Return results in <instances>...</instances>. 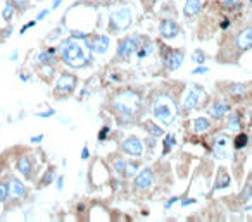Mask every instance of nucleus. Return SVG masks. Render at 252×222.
<instances>
[{
	"label": "nucleus",
	"instance_id": "obj_13",
	"mask_svg": "<svg viewBox=\"0 0 252 222\" xmlns=\"http://www.w3.org/2000/svg\"><path fill=\"white\" fill-rule=\"evenodd\" d=\"M7 189H9V195H11L12 198H23V196L26 195L24 185L19 179H16V177H11V179H9Z\"/></svg>",
	"mask_w": 252,
	"mask_h": 222
},
{
	"label": "nucleus",
	"instance_id": "obj_14",
	"mask_svg": "<svg viewBox=\"0 0 252 222\" xmlns=\"http://www.w3.org/2000/svg\"><path fill=\"white\" fill-rule=\"evenodd\" d=\"M237 47L240 50L252 49V26L245 28V30L237 36Z\"/></svg>",
	"mask_w": 252,
	"mask_h": 222
},
{
	"label": "nucleus",
	"instance_id": "obj_20",
	"mask_svg": "<svg viewBox=\"0 0 252 222\" xmlns=\"http://www.w3.org/2000/svg\"><path fill=\"white\" fill-rule=\"evenodd\" d=\"M38 62L40 64H43V66H50V64H54V60H55V52L54 50H47V52H42V53H38Z\"/></svg>",
	"mask_w": 252,
	"mask_h": 222
},
{
	"label": "nucleus",
	"instance_id": "obj_36",
	"mask_svg": "<svg viewBox=\"0 0 252 222\" xmlns=\"http://www.w3.org/2000/svg\"><path fill=\"white\" fill-rule=\"evenodd\" d=\"M194 60H195V62H200V64H202V62H204V53L202 52H195Z\"/></svg>",
	"mask_w": 252,
	"mask_h": 222
},
{
	"label": "nucleus",
	"instance_id": "obj_6",
	"mask_svg": "<svg viewBox=\"0 0 252 222\" xmlns=\"http://www.w3.org/2000/svg\"><path fill=\"white\" fill-rule=\"evenodd\" d=\"M74 88H76V78L71 74H61L57 79V83H55V91L57 93H64L69 95L73 93Z\"/></svg>",
	"mask_w": 252,
	"mask_h": 222
},
{
	"label": "nucleus",
	"instance_id": "obj_33",
	"mask_svg": "<svg viewBox=\"0 0 252 222\" xmlns=\"http://www.w3.org/2000/svg\"><path fill=\"white\" fill-rule=\"evenodd\" d=\"M54 169H50L49 172L45 174V176H43V181H42V185H50V183H52V179H54Z\"/></svg>",
	"mask_w": 252,
	"mask_h": 222
},
{
	"label": "nucleus",
	"instance_id": "obj_9",
	"mask_svg": "<svg viewBox=\"0 0 252 222\" xmlns=\"http://www.w3.org/2000/svg\"><path fill=\"white\" fill-rule=\"evenodd\" d=\"M152 183H154V172L150 169L140 171V172L137 174V177H135V186H137V189H140V191H147V189L152 186Z\"/></svg>",
	"mask_w": 252,
	"mask_h": 222
},
{
	"label": "nucleus",
	"instance_id": "obj_26",
	"mask_svg": "<svg viewBox=\"0 0 252 222\" xmlns=\"http://www.w3.org/2000/svg\"><path fill=\"white\" fill-rule=\"evenodd\" d=\"M137 171H138V166L137 164H126L125 166V174L123 176H128V177H133L135 174H137Z\"/></svg>",
	"mask_w": 252,
	"mask_h": 222
},
{
	"label": "nucleus",
	"instance_id": "obj_30",
	"mask_svg": "<svg viewBox=\"0 0 252 222\" xmlns=\"http://www.w3.org/2000/svg\"><path fill=\"white\" fill-rule=\"evenodd\" d=\"M152 43H147L145 47H142V50H140V53H138V57H142V59H144V57H147L149 55L150 52H152Z\"/></svg>",
	"mask_w": 252,
	"mask_h": 222
},
{
	"label": "nucleus",
	"instance_id": "obj_39",
	"mask_svg": "<svg viewBox=\"0 0 252 222\" xmlns=\"http://www.w3.org/2000/svg\"><path fill=\"white\" fill-rule=\"evenodd\" d=\"M35 24H36V21H31V23H28L26 26H24L23 30H21V33H26V30H30V28H33Z\"/></svg>",
	"mask_w": 252,
	"mask_h": 222
},
{
	"label": "nucleus",
	"instance_id": "obj_22",
	"mask_svg": "<svg viewBox=\"0 0 252 222\" xmlns=\"http://www.w3.org/2000/svg\"><path fill=\"white\" fill-rule=\"evenodd\" d=\"M230 186V176L225 172V171H219V179L218 183L214 185V189H223V188H228Z\"/></svg>",
	"mask_w": 252,
	"mask_h": 222
},
{
	"label": "nucleus",
	"instance_id": "obj_29",
	"mask_svg": "<svg viewBox=\"0 0 252 222\" xmlns=\"http://www.w3.org/2000/svg\"><path fill=\"white\" fill-rule=\"evenodd\" d=\"M9 196V189H7V185L4 183H0V202H5Z\"/></svg>",
	"mask_w": 252,
	"mask_h": 222
},
{
	"label": "nucleus",
	"instance_id": "obj_1",
	"mask_svg": "<svg viewBox=\"0 0 252 222\" xmlns=\"http://www.w3.org/2000/svg\"><path fill=\"white\" fill-rule=\"evenodd\" d=\"M61 57L66 64L74 69L85 68L90 62V53L76 42V40H66L61 45Z\"/></svg>",
	"mask_w": 252,
	"mask_h": 222
},
{
	"label": "nucleus",
	"instance_id": "obj_27",
	"mask_svg": "<svg viewBox=\"0 0 252 222\" xmlns=\"http://www.w3.org/2000/svg\"><path fill=\"white\" fill-rule=\"evenodd\" d=\"M245 91H247L245 85H233V86H230V93L232 95H244Z\"/></svg>",
	"mask_w": 252,
	"mask_h": 222
},
{
	"label": "nucleus",
	"instance_id": "obj_23",
	"mask_svg": "<svg viewBox=\"0 0 252 222\" xmlns=\"http://www.w3.org/2000/svg\"><path fill=\"white\" fill-rule=\"evenodd\" d=\"M14 7L16 5L12 4V0H7V4H5L4 7V14H2V17L5 19V21H11L12 16H14Z\"/></svg>",
	"mask_w": 252,
	"mask_h": 222
},
{
	"label": "nucleus",
	"instance_id": "obj_12",
	"mask_svg": "<svg viewBox=\"0 0 252 222\" xmlns=\"http://www.w3.org/2000/svg\"><path fill=\"white\" fill-rule=\"evenodd\" d=\"M159 33L164 38H175L180 33V26L175 21H171V19H164L159 26Z\"/></svg>",
	"mask_w": 252,
	"mask_h": 222
},
{
	"label": "nucleus",
	"instance_id": "obj_18",
	"mask_svg": "<svg viewBox=\"0 0 252 222\" xmlns=\"http://www.w3.org/2000/svg\"><path fill=\"white\" fill-rule=\"evenodd\" d=\"M18 171H19L23 176L30 177L31 172H33V164H31V160L28 157H21L19 160H18Z\"/></svg>",
	"mask_w": 252,
	"mask_h": 222
},
{
	"label": "nucleus",
	"instance_id": "obj_47",
	"mask_svg": "<svg viewBox=\"0 0 252 222\" xmlns=\"http://www.w3.org/2000/svg\"><path fill=\"white\" fill-rule=\"evenodd\" d=\"M251 120H252V114H251Z\"/></svg>",
	"mask_w": 252,
	"mask_h": 222
},
{
	"label": "nucleus",
	"instance_id": "obj_34",
	"mask_svg": "<svg viewBox=\"0 0 252 222\" xmlns=\"http://www.w3.org/2000/svg\"><path fill=\"white\" fill-rule=\"evenodd\" d=\"M12 4H14L16 7H19L21 11H23V9H26V5H28V0H12Z\"/></svg>",
	"mask_w": 252,
	"mask_h": 222
},
{
	"label": "nucleus",
	"instance_id": "obj_38",
	"mask_svg": "<svg viewBox=\"0 0 252 222\" xmlns=\"http://www.w3.org/2000/svg\"><path fill=\"white\" fill-rule=\"evenodd\" d=\"M207 71H209L207 68H197L192 71V74H204V72H207Z\"/></svg>",
	"mask_w": 252,
	"mask_h": 222
},
{
	"label": "nucleus",
	"instance_id": "obj_8",
	"mask_svg": "<svg viewBox=\"0 0 252 222\" xmlns=\"http://www.w3.org/2000/svg\"><path fill=\"white\" fill-rule=\"evenodd\" d=\"M121 150L128 155H133V157H140L144 154V145L138 138H126L125 141L121 143Z\"/></svg>",
	"mask_w": 252,
	"mask_h": 222
},
{
	"label": "nucleus",
	"instance_id": "obj_5",
	"mask_svg": "<svg viewBox=\"0 0 252 222\" xmlns=\"http://www.w3.org/2000/svg\"><path fill=\"white\" fill-rule=\"evenodd\" d=\"M213 155L214 158H219V160H226V158H232V152L228 150V138L225 135H218L214 139V147H213Z\"/></svg>",
	"mask_w": 252,
	"mask_h": 222
},
{
	"label": "nucleus",
	"instance_id": "obj_46",
	"mask_svg": "<svg viewBox=\"0 0 252 222\" xmlns=\"http://www.w3.org/2000/svg\"><path fill=\"white\" fill-rule=\"evenodd\" d=\"M230 26V21H223V24H221V28L223 30H226V28Z\"/></svg>",
	"mask_w": 252,
	"mask_h": 222
},
{
	"label": "nucleus",
	"instance_id": "obj_19",
	"mask_svg": "<svg viewBox=\"0 0 252 222\" xmlns=\"http://www.w3.org/2000/svg\"><path fill=\"white\" fill-rule=\"evenodd\" d=\"M242 128V119L238 114H232L230 116V119L226 120V129L228 131H240Z\"/></svg>",
	"mask_w": 252,
	"mask_h": 222
},
{
	"label": "nucleus",
	"instance_id": "obj_44",
	"mask_svg": "<svg viewBox=\"0 0 252 222\" xmlns=\"http://www.w3.org/2000/svg\"><path fill=\"white\" fill-rule=\"evenodd\" d=\"M45 16H49V11H42V12L38 14V17H36V19H38V21H42V19L45 17Z\"/></svg>",
	"mask_w": 252,
	"mask_h": 222
},
{
	"label": "nucleus",
	"instance_id": "obj_41",
	"mask_svg": "<svg viewBox=\"0 0 252 222\" xmlns=\"http://www.w3.org/2000/svg\"><path fill=\"white\" fill-rule=\"evenodd\" d=\"M88 157H90V152H88V148H83V152H81V158L87 160Z\"/></svg>",
	"mask_w": 252,
	"mask_h": 222
},
{
	"label": "nucleus",
	"instance_id": "obj_7",
	"mask_svg": "<svg viewBox=\"0 0 252 222\" xmlns=\"http://www.w3.org/2000/svg\"><path fill=\"white\" fill-rule=\"evenodd\" d=\"M202 93H204L202 88L197 86V85H192L190 90H188V95L185 97V100H183V107H185V109H187V110H194L195 107L199 105Z\"/></svg>",
	"mask_w": 252,
	"mask_h": 222
},
{
	"label": "nucleus",
	"instance_id": "obj_15",
	"mask_svg": "<svg viewBox=\"0 0 252 222\" xmlns=\"http://www.w3.org/2000/svg\"><path fill=\"white\" fill-rule=\"evenodd\" d=\"M228 110H230L228 103L223 102V100H219V102L213 103V107L209 109V114H211V117H214V119H221Z\"/></svg>",
	"mask_w": 252,
	"mask_h": 222
},
{
	"label": "nucleus",
	"instance_id": "obj_10",
	"mask_svg": "<svg viewBox=\"0 0 252 222\" xmlns=\"http://www.w3.org/2000/svg\"><path fill=\"white\" fill-rule=\"evenodd\" d=\"M88 47V50H92V52L99 53V55H102V53H106L107 50H109V45H111V40H109V36H95L92 40V42H85Z\"/></svg>",
	"mask_w": 252,
	"mask_h": 222
},
{
	"label": "nucleus",
	"instance_id": "obj_3",
	"mask_svg": "<svg viewBox=\"0 0 252 222\" xmlns=\"http://www.w3.org/2000/svg\"><path fill=\"white\" fill-rule=\"evenodd\" d=\"M142 98L140 95H137L135 91H125V93H119L114 98V109L121 114V119L125 122L128 120H133V114L140 109Z\"/></svg>",
	"mask_w": 252,
	"mask_h": 222
},
{
	"label": "nucleus",
	"instance_id": "obj_21",
	"mask_svg": "<svg viewBox=\"0 0 252 222\" xmlns=\"http://www.w3.org/2000/svg\"><path fill=\"white\" fill-rule=\"evenodd\" d=\"M211 128V122L206 119V117H197L194 120V131L195 133H204Z\"/></svg>",
	"mask_w": 252,
	"mask_h": 222
},
{
	"label": "nucleus",
	"instance_id": "obj_11",
	"mask_svg": "<svg viewBox=\"0 0 252 222\" xmlns=\"http://www.w3.org/2000/svg\"><path fill=\"white\" fill-rule=\"evenodd\" d=\"M137 47H138V42L137 38H126L119 43V49H118V55L121 59H130L135 52H137Z\"/></svg>",
	"mask_w": 252,
	"mask_h": 222
},
{
	"label": "nucleus",
	"instance_id": "obj_37",
	"mask_svg": "<svg viewBox=\"0 0 252 222\" xmlns=\"http://www.w3.org/2000/svg\"><path fill=\"white\" fill-rule=\"evenodd\" d=\"M240 4V0H225V5L226 7H235V5Z\"/></svg>",
	"mask_w": 252,
	"mask_h": 222
},
{
	"label": "nucleus",
	"instance_id": "obj_28",
	"mask_svg": "<svg viewBox=\"0 0 252 222\" xmlns=\"http://www.w3.org/2000/svg\"><path fill=\"white\" fill-rule=\"evenodd\" d=\"M175 138H173V135H168L164 138V154H168L169 152V147H175Z\"/></svg>",
	"mask_w": 252,
	"mask_h": 222
},
{
	"label": "nucleus",
	"instance_id": "obj_31",
	"mask_svg": "<svg viewBox=\"0 0 252 222\" xmlns=\"http://www.w3.org/2000/svg\"><path fill=\"white\" fill-rule=\"evenodd\" d=\"M251 196H252V186L249 185V186H245L244 193H242V202H249Z\"/></svg>",
	"mask_w": 252,
	"mask_h": 222
},
{
	"label": "nucleus",
	"instance_id": "obj_25",
	"mask_svg": "<svg viewBox=\"0 0 252 222\" xmlns=\"http://www.w3.org/2000/svg\"><path fill=\"white\" fill-rule=\"evenodd\" d=\"M247 143H249L247 135H238L237 138H235V148H237V150H240V148H245V147H247Z\"/></svg>",
	"mask_w": 252,
	"mask_h": 222
},
{
	"label": "nucleus",
	"instance_id": "obj_32",
	"mask_svg": "<svg viewBox=\"0 0 252 222\" xmlns=\"http://www.w3.org/2000/svg\"><path fill=\"white\" fill-rule=\"evenodd\" d=\"M125 166H126V162H123V160H119V158L114 162V169L118 171V172L121 174V176L125 174Z\"/></svg>",
	"mask_w": 252,
	"mask_h": 222
},
{
	"label": "nucleus",
	"instance_id": "obj_17",
	"mask_svg": "<svg viewBox=\"0 0 252 222\" xmlns=\"http://www.w3.org/2000/svg\"><path fill=\"white\" fill-rule=\"evenodd\" d=\"M200 7H202V2H200V0H187V4H185V7H183V12L187 17H192V16H195L200 11Z\"/></svg>",
	"mask_w": 252,
	"mask_h": 222
},
{
	"label": "nucleus",
	"instance_id": "obj_2",
	"mask_svg": "<svg viewBox=\"0 0 252 222\" xmlns=\"http://www.w3.org/2000/svg\"><path fill=\"white\" fill-rule=\"evenodd\" d=\"M152 114L164 126H171L178 116V109L169 95H156L152 100Z\"/></svg>",
	"mask_w": 252,
	"mask_h": 222
},
{
	"label": "nucleus",
	"instance_id": "obj_24",
	"mask_svg": "<svg viewBox=\"0 0 252 222\" xmlns=\"http://www.w3.org/2000/svg\"><path fill=\"white\" fill-rule=\"evenodd\" d=\"M145 128L149 129L150 136H154V138H157V136H162V135H164V131H162L161 128H157V126L154 124V122H147Z\"/></svg>",
	"mask_w": 252,
	"mask_h": 222
},
{
	"label": "nucleus",
	"instance_id": "obj_4",
	"mask_svg": "<svg viewBox=\"0 0 252 222\" xmlns=\"http://www.w3.org/2000/svg\"><path fill=\"white\" fill-rule=\"evenodd\" d=\"M131 24V9L130 7H119L111 14L109 21V30L111 33H121Z\"/></svg>",
	"mask_w": 252,
	"mask_h": 222
},
{
	"label": "nucleus",
	"instance_id": "obj_48",
	"mask_svg": "<svg viewBox=\"0 0 252 222\" xmlns=\"http://www.w3.org/2000/svg\"><path fill=\"white\" fill-rule=\"evenodd\" d=\"M251 4H252V0H251Z\"/></svg>",
	"mask_w": 252,
	"mask_h": 222
},
{
	"label": "nucleus",
	"instance_id": "obj_16",
	"mask_svg": "<svg viewBox=\"0 0 252 222\" xmlns=\"http://www.w3.org/2000/svg\"><path fill=\"white\" fill-rule=\"evenodd\" d=\"M183 59H185L183 52H173V53H169L168 59H166V66H168V69L175 71V69H178L180 66H181Z\"/></svg>",
	"mask_w": 252,
	"mask_h": 222
},
{
	"label": "nucleus",
	"instance_id": "obj_45",
	"mask_svg": "<svg viewBox=\"0 0 252 222\" xmlns=\"http://www.w3.org/2000/svg\"><path fill=\"white\" fill-rule=\"evenodd\" d=\"M61 4H62V0H55V2H54V5H52V9H57Z\"/></svg>",
	"mask_w": 252,
	"mask_h": 222
},
{
	"label": "nucleus",
	"instance_id": "obj_42",
	"mask_svg": "<svg viewBox=\"0 0 252 222\" xmlns=\"http://www.w3.org/2000/svg\"><path fill=\"white\" fill-rule=\"evenodd\" d=\"M43 139V135H38V136H35V138H31V143H40Z\"/></svg>",
	"mask_w": 252,
	"mask_h": 222
},
{
	"label": "nucleus",
	"instance_id": "obj_35",
	"mask_svg": "<svg viewBox=\"0 0 252 222\" xmlns=\"http://www.w3.org/2000/svg\"><path fill=\"white\" fill-rule=\"evenodd\" d=\"M107 133H109V128H107V126H106V128H104L102 131L99 133V141H104V139L107 138Z\"/></svg>",
	"mask_w": 252,
	"mask_h": 222
},
{
	"label": "nucleus",
	"instance_id": "obj_40",
	"mask_svg": "<svg viewBox=\"0 0 252 222\" xmlns=\"http://www.w3.org/2000/svg\"><path fill=\"white\" fill-rule=\"evenodd\" d=\"M54 114H55L54 110H47V112H40L38 116L40 117H50V116H54Z\"/></svg>",
	"mask_w": 252,
	"mask_h": 222
},
{
	"label": "nucleus",
	"instance_id": "obj_43",
	"mask_svg": "<svg viewBox=\"0 0 252 222\" xmlns=\"http://www.w3.org/2000/svg\"><path fill=\"white\" fill-rule=\"evenodd\" d=\"M62 186H64V176H61V177L57 179V188L62 189Z\"/></svg>",
	"mask_w": 252,
	"mask_h": 222
}]
</instances>
